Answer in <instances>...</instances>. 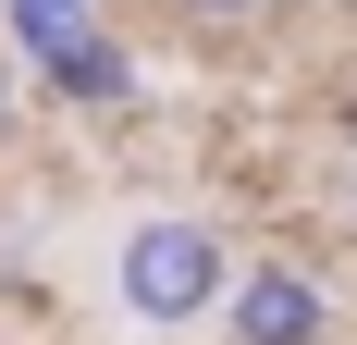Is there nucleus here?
Returning a JSON list of instances; mask_svg holds the SVG:
<instances>
[{
	"instance_id": "20e7f679",
	"label": "nucleus",
	"mask_w": 357,
	"mask_h": 345,
	"mask_svg": "<svg viewBox=\"0 0 357 345\" xmlns=\"http://www.w3.org/2000/svg\"><path fill=\"white\" fill-rule=\"evenodd\" d=\"M185 25H210V37H234V25H259V13H271V0H173Z\"/></svg>"
},
{
	"instance_id": "7ed1b4c3",
	"label": "nucleus",
	"mask_w": 357,
	"mask_h": 345,
	"mask_svg": "<svg viewBox=\"0 0 357 345\" xmlns=\"http://www.w3.org/2000/svg\"><path fill=\"white\" fill-rule=\"evenodd\" d=\"M37 87L62 111H86V124H123V111L148 99V74H136V50H123V25H99V13H74L50 50H37Z\"/></svg>"
},
{
	"instance_id": "f257e3e1",
	"label": "nucleus",
	"mask_w": 357,
	"mask_h": 345,
	"mask_svg": "<svg viewBox=\"0 0 357 345\" xmlns=\"http://www.w3.org/2000/svg\"><path fill=\"white\" fill-rule=\"evenodd\" d=\"M111 296H123L136 333H197V321H222V296H234L222 222L210 210H136L123 247H111Z\"/></svg>"
},
{
	"instance_id": "6e6552de",
	"label": "nucleus",
	"mask_w": 357,
	"mask_h": 345,
	"mask_svg": "<svg viewBox=\"0 0 357 345\" xmlns=\"http://www.w3.org/2000/svg\"><path fill=\"white\" fill-rule=\"evenodd\" d=\"M345 345H357V333H345Z\"/></svg>"
},
{
	"instance_id": "39448f33",
	"label": "nucleus",
	"mask_w": 357,
	"mask_h": 345,
	"mask_svg": "<svg viewBox=\"0 0 357 345\" xmlns=\"http://www.w3.org/2000/svg\"><path fill=\"white\" fill-rule=\"evenodd\" d=\"M333 124H345V161H357V87H345V111H333Z\"/></svg>"
},
{
	"instance_id": "423d86ee",
	"label": "nucleus",
	"mask_w": 357,
	"mask_h": 345,
	"mask_svg": "<svg viewBox=\"0 0 357 345\" xmlns=\"http://www.w3.org/2000/svg\"><path fill=\"white\" fill-rule=\"evenodd\" d=\"M13 13H86V0H13Z\"/></svg>"
},
{
	"instance_id": "f03ea898",
	"label": "nucleus",
	"mask_w": 357,
	"mask_h": 345,
	"mask_svg": "<svg viewBox=\"0 0 357 345\" xmlns=\"http://www.w3.org/2000/svg\"><path fill=\"white\" fill-rule=\"evenodd\" d=\"M222 333L234 345H345L333 272H308V259H247L234 296H222Z\"/></svg>"
},
{
	"instance_id": "0eeeda50",
	"label": "nucleus",
	"mask_w": 357,
	"mask_h": 345,
	"mask_svg": "<svg viewBox=\"0 0 357 345\" xmlns=\"http://www.w3.org/2000/svg\"><path fill=\"white\" fill-rule=\"evenodd\" d=\"M0 99H13V62H0Z\"/></svg>"
}]
</instances>
